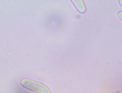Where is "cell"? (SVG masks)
<instances>
[{
    "label": "cell",
    "instance_id": "obj_1",
    "mask_svg": "<svg viewBox=\"0 0 122 93\" xmlns=\"http://www.w3.org/2000/svg\"><path fill=\"white\" fill-rule=\"evenodd\" d=\"M20 83L25 88L36 93H51L50 89L46 84L33 79L25 78Z\"/></svg>",
    "mask_w": 122,
    "mask_h": 93
},
{
    "label": "cell",
    "instance_id": "obj_2",
    "mask_svg": "<svg viewBox=\"0 0 122 93\" xmlns=\"http://www.w3.org/2000/svg\"><path fill=\"white\" fill-rule=\"evenodd\" d=\"M77 9L80 12L85 13L87 10V7L84 0H72Z\"/></svg>",
    "mask_w": 122,
    "mask_h": 93
}]
</instances>
